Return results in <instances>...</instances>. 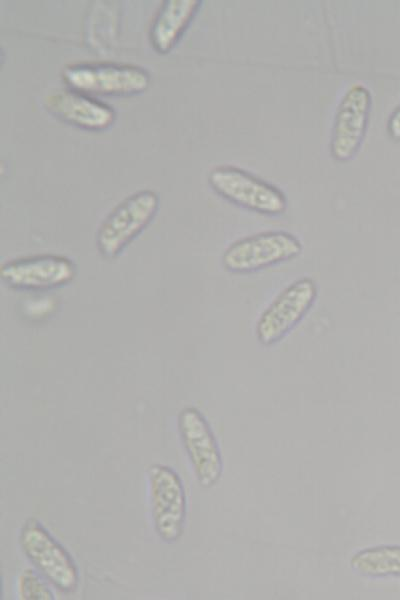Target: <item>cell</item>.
Here are the masks:
<instances>
[{
    "label": "cell",
    "mask_w": 400,
    "mask_h": 600,
    "mask_svg": "<svg viewBox=\"0 0 400 600\" xmlns=\"http://www.w3.org/2000/svg\"><path fill=\"white\" fill-rule=\"evenodd\" d=\"M19 545L38 573L63 593L79 585V570L70 553L35 518H29L19 533Z\"/></svg>",
    "instance_id": "6da1fadb"
},
{
    "label": "cell",
    "mask_w": 400,
    "mask_h": 600,
    "mask_svg": "<svg viewBox=\"0 0 400 600\" xmlns=\"http://www.w3.org/2000/svg\"><path fill=\"white\" fill-rule=\"evenodd\" d=\"M160 199L156 192L137 191L121 201L102 221L96 234L99 253L114 259L152 222Z\"/></svg>",
    "instance_id": "7a4b0ae2"
},
{
    "label": "cell",
    "mask_w": 400,
    "mask_h": 600,
    "mask_svg": "<svg viewBox=\"0 0 400 600\" xmlns=\"http://www.w3.org/2000/svg\"><path fill=\"white\" fill-rule=\"evenodd\" d=\"M208 182L219 196L247 210L280 215L287 209V198L277 186L239 167L216 166Z\"/></svg>",
    "instance_id": "3957f363"
},
{
    "label": "cell",
    "mask_w": 400,
    "mask_h": 600,
    "mask_svg": "<svg viewBox=\"0 0 400 600\" xmlns=\"http://www.w3.org/2000/svg\"><path fill=\"white\" fill-rule=\"evenodd\" d=\"M62 77L70 89L88 95L132 96L151 83L150 73L139 66L119 63H77L66 66Z\"/></svg>",
    "instance_id": "277c9868"
},
{
    "label": "cell",
    "mask_w": 400,
    "mask_h": 600,
    "mask_svg": "<svg viewBox=\"0 0 400 600\" xmlns=\"http://www.w3.org/2000/svg\"><path fill=\"white\" fill-rule=\"evenodd\" d=\"M148 491L153 526L165 543L177 542L184 531L187 513L185 489L179 474L171 467H149Z\"/></svg>",
    "instance_id": "5b68a950"
},
{
    "label": "cell",
    "mask_w": 400,
    "mask_h": 600,
    "mask_svg": "<svg viewBox=\"0 0 400 600\" xmlns=\"http://www.w3.org/2000/svg\"><path fill=\"white\" fill-rule=\"evenodd\" d=\"M301 241L286 231H267L233 242L223 253L224 268L234 273H249L297 257Z\"/></svg>",
    "instance_id": "8992f818"
},
{
    "label": "cell",
    "mask_w": 400,
    "mask_h": 600,
    "mask_svg": "<svg viewBox=\"0 0 400 600\" xmlns=\"http://www.w3.org/2000/svg\"><path fill=\"white\" fill-rule=\"evenodd\" d=\"M317 292L316 282L310 277L288 285L259 317L255 328L258 341L264 346L280 341L309 311Z\"/></svg>",
    "instance_id": "52a82bcc"
},
{
    "label": "cell",
    "mask_w": 400,
    "mask_h": 600,
    "mask_svg": "<svg viewBox=\"0 0 400 600\" xmlns=\"http://www.w3.org/2000/svg\"><path fill=\"white\" fill-rule=\"evenodd\" d=\"M177 425L198 483L205 488L214 486L221 478L223 461L210 425L194 407H186L180 411Z\"/></svg>",
    "instance_id": "ba28073f"
},
{
    "label": "cell",
    "mask_w": 400,
    "mask_h": 600,
    "mask_svg": "<svg viewBox=\"0 0 400 600\" xmlns=\"http://www.w3.org/2000/svg\"><path fill=\"white\" fill-rule=\"evenodd\" d=\"M372 96L363 84H353L341 98L334 117L330 153L338 162L355 157L366 135Z\"/></svg>",
    "instance_id": "9c48e42d"
},
{
    "label": "cell",
    "mask_w": 400,
    "mask_h": 600,
    "mask_svg": "<svg viewBox=\"0 0 400 600\" xmlns=\"http://www.w3.org/2000/svg\"><path fill=\"white\" fill-rule=\"evenodd\" d=\"M2 281L18 290H45L62 287L76 276V266L67 257L40 255L20 258L5 263Z\"/></svg>",
    "instance_id": "30bf717a"
},
{
    "label": "cell",
    "mask_w": 400,
    "mask_h": 600,
    "mask_svg": "<svg viewBox=\"0 0 400 600\" xmlns=\"http://www.w3.org/2000/svg\"><path fill=\"white\" fill-rule=\"evenodd\" d=\"M44 106L51 115L62 122L87 131L107 130L116 119V113L111 106L70 88L46 96Z\"/></svg>",
    "instance_id": "8fae6325"
},
{
    "label": "cell",
    "mask_w": 400,
    "mask_h": 600,
    "mask_svg": "<svg viewBox=\"0 0 400 600\" xmlns=\"http://www.w3.org/2000/svg\"><path fill=\"white\" fill-rule=\"evenodd\" d=\"M200 0H166L157 11L149 30V41L159 54L174 49L198 13Z\"/></svg>",
    "instance_id": "7c38bea8"
},
{
    "label": "cell",
    "mask_w": 400,
    "mask_h": 600,
    "mask_svg": "<svg viewBox=\"0 0 400 600\" xmlns=\"http://www.w3.org/2000/svg\"><path fill=\"white\" fill-rule=\"evenodd\" d=\"M350 566L366 577H400V545H379L361 550L353 555Z\"/></svg>",
    "instance_id": "4fadbf2b"
},
{
    "label": "cell",
    "mask_w": 400,
    "mask_h": 600,
    "mask_svg": "<svg viewBox=\"0 0 400 600\" xmlns=\"http://www.w3.org/2000/svg\"><path fill=\"white\" fill-rule=\"evenodd\" d=\"M18 593L21 599H54L46 583L31 570L24 571L19 577Z\"/></svg>",
    "instance_id": "5bb4252c"
},
{
    "label": "cell",
    "mask_w": 400,
    "mask_h": 600,
    "mask_svg": "<svg viewBox=\"0 0 400 600\" xmlns=\"http://www.w3.org/2000/svg\"><path fill=\"white\" fill-rule=\"evenodd\" d=\"M387 131L393 140L400 141V105L391 113L387 121Z\"/></svg>",
    "instance_id": "9a60e30c"
}]
</instances>
